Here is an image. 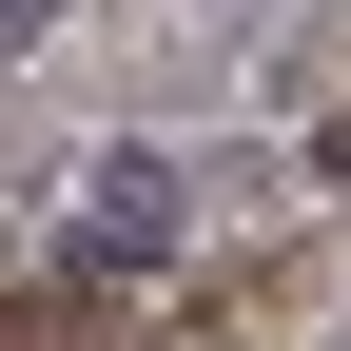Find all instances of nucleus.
Listing matches in <instances>:
<instances>
[{"label":"nucleus","mask_w":351,"mask_h":351,"mask_svg":"<svg viewBox=\"0 0 351 351\" xmlns=\"http://www.w3.org/2000/svg\"><path fill=\"white\" fill-rule=\"evenodd\" d=\"M176 234H195V176H176L156 137H117L98 176H78V254H98V274H156Z\"/></svg>","instance_id":"obj_1"}]
</instances>
